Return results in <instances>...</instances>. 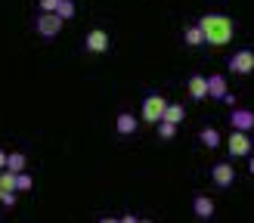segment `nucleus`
I'll list each match as a JSON object with an SVG mask.
<instances>
[{"label": "nucleus", "mask_w": 254, "mask_h": 223, "mask_svg": "<svg viewBox=\"0 0 254 223\" xmlns=\"http://www.w3.org/2000/svg\"><path fill=\"white\" fill-rule=\"evenodd\" d=\"M198 28L205 31V44L226 47L236 34V22L230 16H223V12H205V16L198 19Z\"/></svg>", "instance_id": "f257e3e1"}, {"label": "nucleus", "mask_w": 254, "mask_h": 223, "mask_svg": "<svg viewBox=\"0 0 254 223\" xmlns=\"http://www.w3.org/2000/svg\"><path fill=\"white\" fill-rule=\"evenodd\" d=\"M164 109H168V99H164L161 93H149L143 99V109H139V118H143L146 124H158L164 118Z\"/></svg>", "instance_id": "f03ea898"}, {"label": "nucleus", "mask_w": 254, "mask_h": 223, "mask_svg": "<svg viewBox=\"0 0 254 223\" xmlns=\"http://www.w3.org/2000/svg\"><path fill=\"white\" fill-rule=\"evenodd\" d=\"M62 22H65V19H62L59 12H41V16L34 19V28H37V34H41V37L53 41V37L62 31Z\"/></svg>", "instance_id": "7ed1b4c3"}, {"label": "nucleus", "mask_w": 254, "mask_h": 223, "mask_svg": "<svg viewBox=\"0 0 254 223\" xmlns=\"http://www.w3.org/2000/svg\"><path fill=\"white\" fill-rule=\"evenodd\" d=\"M226 149H230L233 158H245V155H251L254 143H251V136L245 130H233L230 136H226Z\"/></svg>", "instance_id": "20e7f679"}, {"label": "nucleus", "mask_w": 254, "mask_h": 223, "mask_svg": "<svg viewBox=\"0 0 254 223\" xmlns=\"http://www.w3.org/2000/svg\"><path fill=\"white\" fill-rule=\"evenodd\" d=\"M230 71L233 74H242V78H245V74H251L254 71V50H239V53H233L230 56Z\"/></svg>", "instance_id": "39448f33"}, {"label": "nucleus", "mask_w": 254, "mask_h": 223, "mask_svg": "<svg viewBox=\"0 0 254 223\" xmlns=\"http://www.w3.org/2000/svg\"><path fill=\"white\" fill-rule=\"evenodd\" d=\"M211 180H214V186H220V189H230L236 183V167L230 161H217V165L211 167Z\"/></svg>", "instance_id": "423d86ee"}, {"label": "nucleus", "mask_w": 254, "mask_h": 223, "mask_svg": "<svg viewBox=\"0 0 254 223\" xmlns=\"http://www.w3.org/2000/svg\"><path fill=\"white\" fill-rule=\"evenodd\" d=\"M84 50L87 53H106L109 50V34L103 28H90L84 34Z\"/></svg>", "instance_id": "0eeeda50"}, {"label": "nucleus", "mask_w": 254, "mask_h": 223, "mask_svg": "<svg viewBox=\"0 0 254 223\" xmlns=\"http://www.w3.org/2000/svg\"><path fill=\"white\" fill-rule=\"evenodd\" d=\"M230 124H233V130H254V112L251 109H233L230 112Z\"/></svg>", "instance_id": "6e6552de"}, {"label": "nucleus", "mask_w": 254, "mask_h": 223, "mask_svg": "<svg viewBox=\"0 0 254 223\" xmlns=\"http://www.w3.org/2000/svg\"><path fill=\"white\" fill-rule=\"evenodd\" d=\"M192 214H195L198 220H211V217H214V198L195 195V198H192Z\"/></svg>", "instance_id": "1a4fd4ad"}, {"label": "nucleus", "mask_w": 254, "mask_h": 223, "mask_svg": "<svg viewBox=\"0 0 254 223\" xmlns=\"http://www.w3.org/2000/svg\"><path fill=\"white\" fill-rule=\"evenodd\" d=\"M186 90L192 99H208V78L205 74H192V78L186 81Z\"/></svg>", "instance_id": "9d476101"}, {"label": "nucleus", "mask_w": 254, "mask_h": 223, "mask_svg": "<svg viewBox=\"0 0 254 223\" xmlns=\"http://www.w3.org/2000/svg\"><path fill=\"white\" fill-rule=\"evenodd\" d=\"M136 127H139V118H136V115H130V112H121V115L115 118V130H118L121 136L136 133Z\"/></svg>", "instance_id": "9b49d317"}, {"label": "nucleus", "mask_w": 254, "mask_h": 223, "mask_svg": "<svg viewBox=\"0 0 254 223\" xmlns=\"http://www.w3.org/2000/svg\"><path fill=\"white\" fill-rule=\"evenodd\" d=\"M226 93H230V87H226V78H223V74H211V78H208V96L223 99Z\"/></svg>", "instance_id": "f8f14e48"}, {"label": "nucleus", "mask_w": 254, "mask_h": 223, "mask_svg": "<svg viewBox=\"0 0 254 223\" xmlns=\"http://www.w3.org/2000/svg\"><path fill=\"white\" fill-rule=\"evenodd\" d=\"M198 140H201V146H205V149H217L223 143V136H220L217 127H201L198 130Z\"/></svg>", "instance_id": "ddd939ff"}, {"label": "nucleus", "mask_w": 254, "mask_h": 223, "mask_svg": "<svg viewBox=\"0 0 254 223\" xmlns=\"http://www.w3.org/2000/svg\"><path fill=\"white\" fill-rule=\"evenodd\" d=\"M183 41H186V47H201V44H205V31L198 28V22L189 25V28L183 31Z\"/></svg>", "instance_id": "4468645a"}, {"label": "nucleus", "mask_w": 254, "mask_h": 223, "mask_svg": "<svg viewBox=\"0 0 254 223\" xmlns=\"http://www.w3.org/2000/svg\"><path fill=\"white\" fill-rule=\"evenodd\" d=\"M186 118V109L180 103H168V109H164V118L161 121H171V124H180Z\"/></svg>", "instance_id": "2eb2a0df"}, {"label": "nucleus", "mask_w": 254, "mask_h": 223, "mask_svg": "<svg viewBox=\"0 0 254 223\" xmlns=\"http://www.w3.org/2000/svg\"><path fill=\"white\" fill-rule=\"evenodd\" d=\"M25 167H28V158H25V152H9V158H6V170L22 173Z\"/></svg>", "instance_id": "dca6fc26"}, {"label": "nucleus", "mask_w": 254, "mask_h": 223, "mask_svg": "<svg viewBox=\"0 0 254 223\" xmlns=\"http://www.w3.org/2000/svg\"><path fill=\"white\" fill-rule=\"evenodd\" d=\"M158 136H161V140H174V136H177V124L158 121Z\"/></svg>", "instance_id": "f3484780"}, {"label": "nucleus", "mask_w": 254, "mask_h": 223, "mask_svg": "<svg viewBox=\"0 0 254 223\" xmlns=\"http://www.w3.org/2000/svg\"><path fill=\"white\" fill-rule=\"evenodd\" d=\"M31 186H34V180H31V173H16V192H28L31 189Z\"/></svg>", "instance_id": "a211bd4d"}, {"label": "nucleus", "mask_w": 254, "mask_h": 223, "mask_svg": "<svg viewBox=\"0 0 254 223\" xmlns=\"http://www.w3.org/2000/svg\"><path fill=\"white\" fill-rule=\"evenodd\" d=\"M56 12H59V16L65 19V22H68V19H74V0H62Z\"/></svg>", "instance_id": "6ab92c4d"}, {"label": "nucleus", "mask_w": 254, "mask_h": 223, "mask_svg": "<svg viewBox=\"0 0 254 223\" xmlns=\"http://www.w3.org/2000/svg\"><path fill=\"white\" fill-rule=\"evenodd\" d=\"M62 0H41V12H56Z\"/></svg>", "instance_id": "aec40b11"}, {"label": "nucleus", "mask_w": 254, "mask_h": 223, "mask_svg": "<svg viewBox=\"0 0 254 223\" xmlns=\"http://www.w3.org/2000/svg\"><path fill=\"white\" fill-rule=\"evenodd\" d=\"M0 202H3L6 208H12V205H16V192H6L3 198H0Z\"/></svg>", "instance_id": "412c9836"}, {"label": "nucleus", "mask_w": 254, "mask_h": 223, "mask_svg": "<svg viewBox=\"0 0 254 223\" xmlns=\"http://www.w3.org/2000/svg\"><path fill=\"white\" fill-rule=\"evenodd\" d=\"M118 220H121V223H139V217H133V214H121Z\"/></svg>", "instance_id": "4be33fe9"}, {"label": "nucleus", "mask_w": 254, "mask_h": 223, "mask_svg": "<svg viewBox=\"0 0 254 223\" xmlns=\"http://www.w3.org/2000/svg\"><path fill=\"white\" fill-rule=\"evenodd\" d=\"M6 158H9V152H3V149H0V170H6Z\"/></svg>", "instance_id": "5701e85b"}, {"label": "nucleus", "mask_w": 254, "mask_h": 223, "mask_svg": "<svg viewBox=\"0 0 254 223\" xmlns=\"http://www.w3.org/2000/svg\"><path fill=\"white\" fill-rule=\"evenodd\" d=\"M99 223H121L118 217H99Z\"/></svg>", "instance_id": "b1692460"}, {"label": "nucleus", "mask_w": 254, "mask_h": 223, "mask_svg": "<svg viewBox=\"0 0 254 223\" xmlns=\"http://www.w3.org/2000/svg\"><path fill=\"white\" fill-rule=\"evenodd\" d=\"M248 170H251V173H254V155H251V161H248Z\"/></svg>", "instance_id": "393cba45"}, {"label": "nucleus", "mask_w": 254, "mask_h": 223, "mask_svg": "<svg viewBox=\"0 0 254 223\" xmlns=\"http://www.w3.org/2000/svg\"><path fill=\"white\" fill-rule=\"evenodd\" d=\"M139 223H152V220H139Z\"/></svg>", "instance_id": "a878e982"}, {"label": "nucleus", "mask_w": 254, "mask_h": 223, "mask_svg": "<svg viewBox=\"0 0 254 223\" xmlns=\"http://www.w3.org/2000/svg\"><path fill=\"white\" fill-rule=\"evenodd\" d=\"M251 143H254V136H251Z\"/></svg>", "instance_id": "bb28decb"}]
</instances>
